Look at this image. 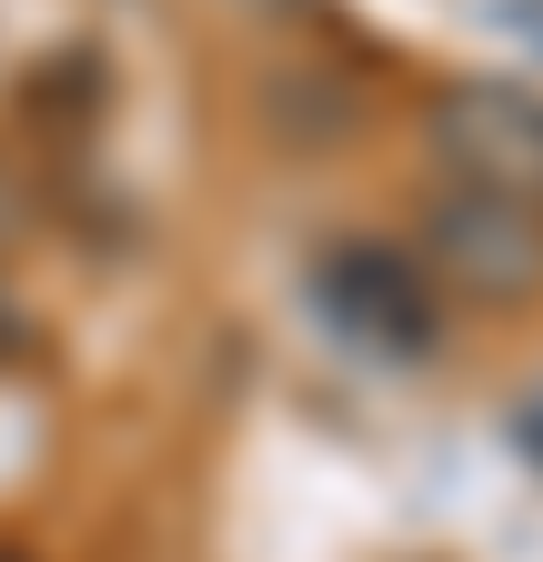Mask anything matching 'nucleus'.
I'll return each mask as SVG.
<instances>
[{
    "mask_svg": "<svg viewBox=\"0 0 543 562\" xmlns=\"http://www.w3.org/2000/svg\"><path fill=\"white\" fill-rule=\"evenodd\" d=\"M423 261L453 281L463 302H533L543 292V211L453 181L423 211Z\"/></svg>",
    "mask_w": 543,
    "mask_h": 562,
    "instance_id": "obj_1",
    "label": "nucleus"
},
{
    "mask_svg": "<svg viewBox=\"0 0 543 562\" xmlns=\"http://www.w3.org/2000/svg\"><path fill=\"white\" fill-rule=\"evenodd\" d=\"M433 161L463 181V191H503V201H533L543 211V91H513V81H463L433 101Z\"/></svg>",
    "mask_w": 543,
    "mask_h": 562,
    "instance_id": "obj_2",
    "label": "nucleus"
},
{
    "mask_svg": "<svg viewBox=\"0 0 543 562\" xmlns=\"http://www.w3.org/2000/svg\"><path fill=\"white\" fill-rule=\"evenodd\" d=\"M312 302H322V322L343 331L353 351H373V362H423L433 331H443L433 322V292H423V261L413 251H383V241L322 251Z\"/></svg>",
    "mask_w": 543,
    "mask_h": 562,
    "instance_id": "obj_3",
    "label": "nucleus"
},
{
    "mask_svg": "<svg viewBox=\"0 0 543 562\" xmlns=\"http://www.w3.org/2000/svg\"><path fill=\"white\" fill-rule=\"evenodd\" d=\"M523 442H533V452H543V412H533V422H523Z\"/></svg>",
    "mask_w": 543,
    "mask_h": 562,
    "instance_id": "obj_4",
    "label": "nucleus"
},
{
    "mask_svg": "<svg viewBox=\"0 0 543 562\" xmlns=\"http://www.w3.org/2000/svg\"><path fill=\"white\" fill-rule=\"evenodd\" d=\"M11 341H21V331H11V312H0V351H11Z\"/></svg>",
    "mask_w": 543,
    "mask_h": 562,
    "instance_id": "obj_5",
    "label": "nucleus"
}]
</instances>
